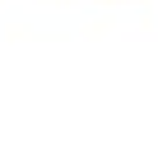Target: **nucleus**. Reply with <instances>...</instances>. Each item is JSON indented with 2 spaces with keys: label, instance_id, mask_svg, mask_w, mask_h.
Listing matches in <instances>:
<instances>
[]
</instances>
